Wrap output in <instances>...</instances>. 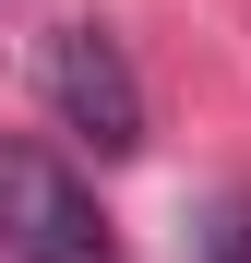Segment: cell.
I'll list each match as a JSON object with an SVG mask.
<instances>
[{
	"instance_id": "cell-1",
	"label": "cell",
	"mask_w": 251,
	"mask_h": 263,
	"mask_svg": "<svg viewBox=\"0 0 251 263\" xmlns=\"http://www.w3.org/2000/svg\"><path fill=\"white\" fill-rule=\"evenodd\" d=\"M0 251L12 263H108V203L72 180L48 144H24V132H0Z\"/></svg>"
},
{
	"instance_id": "cell-2",
	"label": "cell",
	"mask_w": 251,
	"mask_h": 263,
	"mask_svg": "<svg viewBox=\"0 0 251 263\" xmlns=\"http://www.w3.org/2000/svg\"><path fill=\"white\" fill-rule=\"evenodd\" d=\"M48 108L96 156H144V72H132V48L108 24H60L48 36Z\"/></svg>"
},
{
	"instance_id": "cell-3",
	"label": "cell",
	"mask_w": 251,
	"mask_h": 263,
	"mask_svg": "<svg viewBox=\"0 0 251 263\" xmlns=\"http://www.w3.org/2000/svg\"><path fill=\"white\" fill-rule=\"evenodd\" d=\"M203 251H216V263H251V192L216 203V239H203Z\"/></svg>"
}]
</instances>
